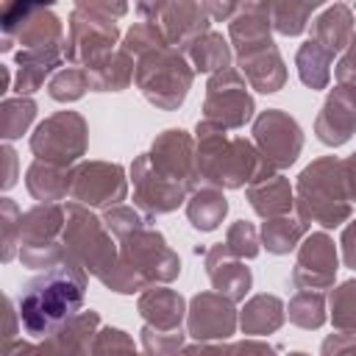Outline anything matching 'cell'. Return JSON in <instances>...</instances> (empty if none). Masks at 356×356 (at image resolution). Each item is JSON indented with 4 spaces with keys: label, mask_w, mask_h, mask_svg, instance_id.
Wrapping results in <instances>:
<instances>
[{
    "label": "cell",
    "mask_w": 356,
    "mask_h": 356,
    "mask_svg": "<svg viewBox=\"0 0 356 356\" xmlns=\"http://www.w3.org/2000/svg\"><path fill=\"white\" fill-rule=\"evenodd\" d=\"M64 211L67 222L61 231V242L92 278H97L106 289L117 295H134L147 286L145 278L125 264L117 236L106 228L103 217H97L95 209L72 200L64 206Z\"/></svg>",
    "instance_id": "6da1fadb"
},
{
    "label": "cell",
    "mask_w": 356,
    "mask_h": 356,
    "mask_svg": "<svg viewBox=\"0 0 356 356\" xmlns=\"http://www.w3.org/2000/svg\"><path fill=\"white\" fill-rule=\"evenodd\" d=\"M86 281L89 273L72 253L61 264L42 270V275L31 278L17 303L25 334L33 339H44L58 331L70 317H75L83 306Z\"/></svg>",
    "instance_id": "7a4b0ae2"
},
{
    "label": "cell",
    "mask_w": 356,
    "mask_h": 356,
    "mask_svg": "<svg viewBox=\"0 0 356 356\" xmlns=\"http://www.w3.org/2000/svg\"><path fill=\"white\" fill-rule=\"evenodd\" d=\"M197 172L200 184L217 189H242L253 181H261L278 172L259 147L245 136H228V128L214 120H197Z\"/></svg>",
    "instance_id": "3957f363"
},
{
    "label": "cell",
    "mask_w": 356,
    "mask_h": 356,
    "mask_svg": "<svg viewBox=\"0 0 356 356\" xmlns=\"http://www.w3.org/2000/svg\"><path fill=\"white\" fill-rule=\"evenodd\" d=\"M350 195L345 184V167L337 156H320L295 184V211L303 222H317L323 228H337L350 220Z\"/></svg>",
    "instance_id": "277c9868"
},
{
    "label": "cell",
    "mask_w": 356,
    "mask_h": 356,
    "mask_svg": "<svg viewBox=\"0 0 356 356\" xmlns=\"http://www.w3.org/2000/svg\"><path fill=\"white\" fill-rule=\"evenodd\" d=\"M134 81L150 106L161 111H175L178 106H184L192 89L195 67L184 50L167 44L161 50H153L136 58Z\"/></svg>",
    "instance_id": "5b68a950"
},
{
    "label": "cell",
    "mask_w": 356,
    "mask_h": 356,
    "mask_svg": "<svg viewBox=\"0 0 356 356\" xmlns=\"http://www.w3.org/2000/svg\"><path fill=\"white\" fill-rule=\"evenodd\" d=\"M89 147V125L78 111H56L44 117L31 134V153L44 161H56L72 167L86 156Z\"/></svg>",
    "instance_id": "8992f818"
},
{
    "label": "cell",
    "mask_w": 356,
    "mask_h": 356,
    "mask_svg": "<svg viewBox=\"0 0 356 356\" xmlns=\"http://www.w3.org/2000/svg\"><path fill=\"white\" fill-rule=\"evenodd\" d=\"M120 253L125 264L145 278V284H170L181 275V256L167 245L164 234L142 225L120 239Z\"/></svg>",
    "instance_id": "52a82bcc"
},
{
    "label": "cell",
    "mask_w": 356,
    "mask_h": 356,
    "mask_svg": "<svg viewBox=\"0 0 356 356\" xmlns=\"http://www.w3.org/2000/svg\"><path fill=\"white\" fill-rule=\"evenodd\" d=\"M248 81L239 70L225 67L220 72H211L206 81V97H203V117L225 125L228 131L245 128V122L253 120L256 103L248 92Z\"/></svg>",
    "instance_id": "ba28073f"
},
{
    "label": "cell",
    "mask_w": 356,
    "mask_h": 356,
    "mask_svg": "<svg viewBox=\"0 0 356 356\" xmlns=\"http://www.w3.org/2000/svg\"><path fill=\"white\" fill-rule=\"evenodd\" d=\"M120 42V28L117 19L86 11V8H72L70 22H67V42H64V58L75 67H89L117 50L114 44Z\"/></svg>",
    "instance_id": "9c48e42d"
},
{
    "label": "cell",
    "mask_w": 356,
    "mask_h": 356,
    "mask_svg": "<svg viewBox=\"0 0 356 356\" xmlns=\"http://www.w3.org/2000/svg\"><path fill=\"white\" fill-rule=\"evenodd\" d=\"M70 197L103 211L128 197V175L117 161H81L72 170Z\"/></svg>",
    "instance_id": "30bf717a"
},
{
    "label": "cell",
    "mask_w": 356,
    "mask_h": 356,
    "mask_svg": "<svg viewBox=\"0 0 356 356\" xmlns=\"http://www.w3.org/2000/svg\"><path fill=\"white\" fill-rule=\"evenodd\" d=\"M253 145L275 167H292L303 150V131L295 117L281 108H267L253 120Z\"/></svg>",
    "instance_id": "8fae6325"
},
{
    "label": "cell",
    "mask_w": 356,
    "mask_h": 356,
    "mask_svg": "<svg viewBox=\"0 0 356 356\" xmlns=\"http://www.w3.org/2000/svg\"><path fill=\"white\" fill-rule=\"evenodd\" d=\"M131 181H134V206H139L145 214H170L189 197V186L181 181H172L161 175L147 153H139L131 164Z\"/></svg>",
    "instance_id": "7c38bea8"
},
{
    "label": "cell",
    "mask_w": 356,
    "mask_h": 356,
    "mask_svg": "<svg viewBox=\"0 0 356 356\" xmlns=\"http://www.w3.org/2000/svg\"><path fill=\"white\" fill-rule=\"evenodd\" d=\"M339 253L334 239L325 231H312L298 245V261L292 267V286L295 289H331L337 281Z\"/></svg>",
    "instance_id": "4fadbf2b"
},
{
    "label": "cell",
    "mask_w": 356,
    "mask_h": 356,
    "mask_svg": "<svg viewBox=\"0 0 356 356\" xmlns=\"http://www.w3.org/2000/svg\"><path fill=\"white\" fill-rule=\"evenodd\" d=\"M153 167L172 178V181H181L186 184L189 189H197L200 186V172H197V142L192 134L181 131V128H167L161 131L150 150H147Z\"/></svg>",
    "instance_id": "5bb4252c"
},
{
    "label": "cell",
    "mask_w": 356,
    "mask_h": 356,
    "mask_svg": "<svg viewBox=\"0 0 356 356\" xmlns=\"http://www.w3.org/2000/svg\"><path fill=\"white\" fill-rule=\"evenodd\" d=\"M239 328V312L222 292H197L186 309V334L197 342L228 339Z\"/></svg>",
    "instance_id": "9a60e30c"
},
{
    "label": "cell",
    "mask_w": 356,
    "mask_h": 356,
    "mask_svg": "<svg viewBox=\"0 0 356 356\" xmlns=\"http://www.w3.org/2000/svg\"><path fill=\"white\" fill-rule=\"evenodd\" d=\"M314 134L323 145L339 147L356 134V89L337 83L325 100L323 108L314 120Z\"/></svg>",
    "instance_id": "2e32d148"
},
{
    "label": "cell",
    "mask_w": 356,
    "mask_h": 356,
    "mask_svg": "<svg viewBox=\"0 0 356 356\" xmlns=\"http://www.w3.org/2000/svg\"><path fill=\"white\" fill-rule=\"evenodd\" d=\"M195 253H203V264H206V275L211 281V289L222 292L234 303L245 300V295L253 286V273L245 264V259L234 256L225 242H217V245L203 248V250L197 248Z\"/></svg>",
    "instance_id": "e0dca14e"
},
{
    "label": "cell",
    "mask_w": 356,
    "mask_h": 356,
    "mask_svg": "<svg viewBox=\"0 0 356 356\" xmlns=\"http://www.w3.org/2000/svg\"><path fill=\"white\" fill-rule=\"evenodd\" d=\"M236 64H239V72L245 75V81L250 83V89H256L261 95H275L286 83V64H284L275 42H267V44L239 53Z\"/></svg>",
    "instance_id": "ac0fdd59"
},
{
    "label": "cell",
    "mask_w": 356,
    "mask_h": 356,
    "mask_svg": "<svg viewBox=\"0 0 356 356\" xmlns=\"http://www.w3.org/2000/svg\"><path fill=\"white\" fill-rule=\"evenodd\" d=\"M97 328H100V314L95 309H81L58 331H53L50 337H44L36 345V353H61V356L92 353Z\"/></svg>",
    "instance_id": "d6986e66"
},
{
    "label": "cell",
    "mask_w": 356,
    "mask_h": 356,
    "mask_svg": "<svg viewBox=\"0 0 356 356\" xmlns=\"http://www.w3.org/2000/svg\"><path fill=\"white\" fill-rule=\"evenodd\" d=\"M209 22L211 17L200 0H170L159 19L167 42L178 50H186L200 33H206Z\"/></svg>",
    "instance_id": "ffe728a7"
},
{
    "label": "cell",
    "mask_w": 356,
    "mask_h": 356,
    "mask_svg": "<svg viewBox=\"0 0 356 356\" xmlns=\"http://www.w3.org/2000/svg\"><path fill=\"white\" fill-rule=\"evenodd\" d=\"M186 309L189 303L184 300L181 292L164 286V284H150L142 289L139 300H136V312L139 317L153 325V328H161V331H175L184 325L186 320Z\"/></svg>",
    "instance_id": "44dd1931"
},
{
    "label": "cell",
    "mask_w": 356,
    "mask_h": 356,
    "mask_svg": "<svg viewBox=\"0 0 356 356\" xmlns=\"http://www.w3.org/2000/svg\"><path fill=\"white\" fill-rule=\"evenodd\" d=\"M270 33H273V22H270V14L261 6V0H253V3L242 6L231 17V22H228V36H231L234 56H239L245 50H253L259 44L273 42Z\"/></svg>",
    "instance_id": "7402d4cb"
},
{
    "label": "cell",
    "mask_w": 356,
    "mask_h": 356,
    "mask_svg": "<svg viewBox=\"0 0 356 356\" xmlns=\"http://www.w3.org/2000/svg\"><path fill=\"white\" fill-rule=\"evenodd\" d=\"M3 33H11L22 47H64V25L50 8H33L22 14Z\"/></svg>",
    "instance_id": "603a6c76"
},
{
    "label": "cell",
    "mask_w": 356,
    "mask_h": 356,
    "mask_svg": "<svg viewBox=\"0 0 356 356\" xmlns=\"http://www.w3.org/2000/svg\"><path fill=\"white\" fill-rule=\"evenodd\" d=\"M245 197L250 203V209L267 220V217H281V214H289L295 209V189L289 184L286 175L281 172H273L261 181H253L245 186Z\"/></svg>",
    "instance_id": "cb8c5ba5"
},
{
    "label": "cell",
    "mask_w": 356,
    "mask_h": 356,
    "mask_svg": "<svg viewBox=\"0 0 356 356\" xmlns=\"http://www.w3.org/2000/svg\"><path fill=\"white\" fill-rule=\"evenodd\" d=\"M353 31H356V17H353L348 3H334L309 22V39L320 42L331 53L348 50Z\"/></svg>",
    "instance_id": "d4e9b609"
},
{
    "label": "cell",
    "mask_w": 356,
    "mask_h": 356,
    "mask_svg": "<svg viewBox=\"0 0 356 356\" xmlns=\"http://www.w3.org/2000/svg\"><path fill=\"white\" fill-rule=\"evenodd\" d=\"M64 47H19L17 53V95H33L42 89L44 78L61 64Z\"/></svg>",
    "instance_id": "484cf974"
},
{
    "label": "cell",
    "mask_w": 356,
    "mask_h": 356,
    "mask_svg": "<svg viewBox=\"0 0 356 356\" xmlns=\"http://www.w3.org/2000/svg\"><path fill=\"white\" fill-rule=\"evenodd\" d=\"M72 170L75 167H64V164H56V161L36 159L25 170V189L31 192L33 200L58 203L72 192Z\"/></svg>",
    "instance_id": "4316f807"
},
{
    "label": "cell",
    "mask_w": 356,
    "mask_h": 356,
    "mask_svg": "<svg viewBox=\"0 0 356 356\" xmlns=\"http://www.w3.org/2000/svg\"><path fill=\"white\" fill-rule=\"evenodd\" d=\"M67 222V211L61 203H36L19 214V245L53 242L61 236Z\"/></svg>",
    "instance_id": "83f0119b"
},
{
    "label": "cell",
    "mask_w": 356,
    "mask_h": 356,
    "mask_svg": "<svg viewBox=\"0 0 356 356\" xmlns=\"http://www.w3.org/2000/svg\"><path fill=\"white\" fill-rule=\"evenodd\" d=\"M286 320V306L275 295H253L239 309V331L248 337H267L275 334Z\"/></svg>",
    "instance_id": "f1b7e54d"
},
{
    "label": "cell",
    "mask_w": 356,
    "mask_h": 356,
    "mask_svg": "<svg viewBox=\"0 0 356 356\" xmlns=\"http://www.w3.org/2000/svg\"><path fill=\"white\" fill-rule=\"evenodd\" d=\"M86 72H89L92 92H122L131 86V81L136 75V64L125 47H117L108 56H103L100 61L89 64Z\"/></svg>",
    "instance_id": "f546056e"
},
{
    "label": "cell",
    "mask_w": 356,
    "mask_h": 356,
    "mask_svg": "<svg viewBox=\"0 0 356 356\" xmlns=\"http://www.w3.org/2000/svg\"><path fill=\"white\" fill-rule=\"evenodd\" d=\"M225 214H228V200H225L222 189L200 184L197 189L189 192V197H186V220L192 222L195 231H200V234L217 231L222 225Z\"/></svg>",
    "instance_id": "4dcf8cb0"
},
{
    "label": "cell",
    "mask_w": 356,
    "mask_h": 356,
    "mask_svg": "<svg viewBox=\"0 0 356 356\" xmlns=\"http://www.w3.org/2000/svg\"><path fill=\"white\" fill-rule=\"evenodd\" d=\"M270 14L273 31L281 36H300L309 28L312 11L325 6V0H261Z\"/></svg>",
    "instance_id": "1f68e13d"
},
{
    "label": "cell",
    "mask_w": 356,
    "mask_h": 356,
    "mask_svg": "<svg viewBox=\"0 0 356 356\" xmlns=\"http://www.w3.org/2000/svg\"><path fill=\"white\" fill-rule=\"evenodd\" d=\"M184 53L192 61L195 72H209V75L231 67V61H234V47L228 44V39L222 33H217L211 28L206 33H200Z\"/></svg>",
    "instance_id": "d6a6232c"
},
{
    "label": "cell",
    "mask_w": 356,
    "mask_h": 356,
    "mask_svg": "<svg viewBox=\"0 0 356 356\" xmlns=\"http://www.w3.org/2000/svg\"><path fill=\"white\" fill-rule=\"evenodd\" d=\"M334 56H337V53H331V50L323 47L320 42L306 39V42L298 47V56H295V67H298L300 83L309 86V89H325L328 81H331Z\"/></svg>",
    "instance_id": "836d02e7"
},
{
    "label": "cell",
    "mask_w": 356,
    "mask_h": 356,
    "mask_svg": "<svg viewBox=\"0 0 356 356\" xmlns=\"http://www.w3.org/2000/svg\"><path fill=\"white\" fill-rule=\"evenodd\" d=\"M306 234H309V222H303L300 217H289V214L267 217L261 225V245L273 256H286L303 242Z\"/></svg>",
    "instance_id": "e575fe53"
},
{
    "label": "cell",
    "mask_w": 356,
    "mask_h": 356,
    "mask_svg": "<svg viewBox=\"0 0 356 356\" xmlns=\"http://www.w3.org/2000/svg\"><path fill=\"white\" fill-rule=\"evenodd\" d=\"M286 317L289 323H295L298 328L314 331L328 320V298L323 289H298L286 306Z\"/></svg>",
    "instance_id": "d590c367"
},
{
    "label": "cell",
    "mask_w": 356,
    "mask_h": 356,
    "mask_svg": "<svg viewBox=\"0 0 356 356\" xmlns=\"http://www.w3.org/2000/svg\"><path fill=\"white\" fill-rule=\"evenodd\" d=\"M33 120H36V100L31 95L6 97L0 106V136L6 142H14L31 128Z\"/></svg>",
    "instance_id": "8d00e7d4"
},
{
    "label": "cell",
    "mask_w": 356,
    "mask_h": 356,
    "mask_svg": "<svg viewBox=\"0 0 356 356\" xmlns=\"http://www.w3.org/2000/svg\"><path fill=\"white\" fill-rule=\"evenodd\" d=\"M89 89V72L86 67H64L58 72H53V78L47 81V95L56 103H75L86 95Z\"/></svg>",
    "instance_id": "74e56055"
},
{
    "label": "cell",
    "mask_w": 356,
    "mask_h": 356,
    "mask_svg": "<svg viewBox=\"0 0 356 356\" xmlns=\"http://www.w3.org/2000/svg\"><path fill=\"white\" fill-rule=\"evenodd\" d=\"M328 317L337 331L356 334V278L342 281L328 295Z\"/></svg>",
    "instance_id": "f35d334b"
},
{
    "label": "cell",
    "mask_w": 356,
    "mask_h": 356,
    "mask_svg": "<svg viewBox=\"0 0 356 356\" xmlns=\"http://www.w3.org/2000/svg\"><path fill=\"white\" fill-rule=\"evenodd\" d=\"M167 44H170V42H167L161 25L153 22V19L134 22V25L125 31V36H122V47H125L131 56H136V58L145 56V53L161 50V47H167Z\"/></svg>",
    "instance_id": "ab89813d"
},
{
    "label": "cell",
    "mask_w": 356,
    "mask_h": 356,
    "mask_svg": "<svg viewBox=\"0 0 356 356\" xmlns=\"http://www.w3.org/2000/svg\"><path fill=\"white\" fill-rule=\"evenodd\" d=\"M64 259H70V250L58 239L39 242V245H19V261L22 267H31V270H50Z\"/></svg>",
    "instance_id": "60d3db41"
},
{
    "label": "cell",
    "mask_w": 356,
    "mask_h": 356,
    "mask_svg": "<svg viewBox=\"0 0 356 356\" xmlns=\"http://www.w3.org/2000/svg\"><path fill=\"white\" fill-rule=\"evenodd\" d=\"M100 217H103L106 228L117 236V242H120L122 236H128L131 231H136V228H142V225L150 222V214H142L139 206H125V203H117V206L103 209Z\"/></svg>",
    "instance_id": "b9f144b4"
},
{
    "label": "cell",
    "mask_w": 356,
    "mask_h": 356,
    "mask_svg": "<svg viewBox=\"0 0 356 356\" xmlns=\"http://www.w3.org/2000/svg\"><path fill=\"white\" fill-rule=\"evenodd\" d=\"M225 245H228V250H231L234 256H239V259H256L259 250H261V234L256 231L253 222L236 220V222H231L228 231H225Z\"/></svg>",
    "instance_id": "7bdbcfd3"
},
{
    "label": "cell",
    "mask_w": 356,
    "mask_h": 356,
    "mask_svg": "<svg viewBox=\"0 0 356 356\" xmlns=\"http://www.w3.org/2000/svg\"><path fill=\"white\" fill-rule=\"evenodd\" d=\"M19 206L11 197L0 200V234H3V253L0 259L8 264L14 256H19Z\"/></svg>",
    "instance_id": "ee69618b"
},
{
    "label": "cell",
    "mask_w": 356,
    "mask_h": 356,
    "mask_svg": "<svg viewBox=\"0 0 356 356\" xmlns=\"http://www.w3.org/2000/svg\"><path fill=\"white\" fill-rule=\"evenodd\" d=\"M184 331L175 328V331H161V328H153L145 323L142 328V350L145 353H156V356H170V353H178L184 350Z\"/></svg>",
    "instance_id": "f6af8a7d"
},
{
    "label": "cell",
    "mask_w": 356,
    "mask_h": 356,
    "mask_svg": "<svg viewBox=\"0 0 356 356\" xmlns=\"http://www.w3.org/2000/svg\"><path fill=\"white\" fill-rule=\"evenodd\" d=\"M136 350V342L122 331V328H97V337H95V345H92V353L95 356H106V353H134Z\"/></svg>",
    "instance_id": "bcb514c9"
},
{
    "label": "cell",
    "mask_w": 356,
    "mask_h": 356,
    "mask_svg": "<svg viewBox=\"0 0 356 356\" xmlns=\"http://www.w3.org/2000/svg\"><path fill=\"white\" fill-rule=\"evenodd\" d=\"M75 8H86V11L120 19L128 14V0H75Z\"/></svg>",
    "instance_id": "7dc6e473"
},
{
    "label": "cell",
    "mask_w": 356,
    "mask_h": 356,
    "mask_svg": "<svg viewBox=\"0 0 356 356\" xmlns=\"http://www.w3.org/2000/svg\"><path fill=\"white\" fill-rule=\"evenodd\" d=\"M203 3V8L209 11V17L214 19V22H231V17L242 8V6H248V3H253V0H200Z\"/></svg>",
    "instance_id": "c3c4849f"
},
{
    "label": "cell",
    "mask_w": 356,
    "mask_h": 356,
    "mask_svg": "<svg viewBox=\"0 0 356 356\" xmlns=\"http://www.w3.org/2000/svg\"><path fill=\"white\" fill-rule=\"evenodd\" d=\"M325 356H339V353H356V334L353 331H339V334H328L323 339L320 348Z\"/></svg>",
    "instance_id": "681fc988"
},
{
    "label": "cell",
    "mask_w": 356,
    "mask_h": 356,
    "mask_svg": "<svg viewBox=\"0 0 356 356\" xmlns=\"http://www.w3.org/2000/svg\"><path fill=\"white\" fill-rule=\"evenodd\" d=\"M17 325H22L19 312H14V303H11V298L6 295V298H3V328H0V345H3V342L17 339Z\"/></svg>",
    "instance_id": "f907efd6"
},
{
    "label": "cell",
    "mask_w": 356,
    "mask_h": 356,
    "mask_svg": "<svg viewBox=\"0 0 356 356\" xmlns=\"http://www.w3.org/2000/svg\"><path fill=\"white\" fill-rule=\"evenodd\" d=\"M334 72H337V83H345V86H353L356 89V53L350 47L342 50Z\"/></svg>",
    "instance_id": "816d5d0a"
},
{
    "label": "cell",
    "mask_w": 356,
    "mask_h": 356,
    "mask_svg": "<svg viewBox=\"0 0 356 356\" xmlns=\"http://www.w3.org/2000/svg\"><path fill=\"white\" fill-rule=\"evenodd\" d=\"M339 248H342V261H345V267L356 270V217L348 220V225L342 228Z\"/></svg>",
    "instance_id": "f5cc1de1"
},
{
    "label": "cell",
    "mask_w": 356,
    "mask_h": 356,
    "mask_svg": "<svg viewBox=\"0 0 356 356\" xmlns=\"http://www.w3.org/2000/svg\"><path fill=\"white\" fill-rule=\"evenodd\" d=\"M0 159H3V189L8 192L17 184V150L6 142L0 147Z\"/></svg>",
    "instance_id": "db71d44e"
},
{
    "label": "cell",
    "mask_w": 356,
    "mask_h": 356,
    "mask_svg": "<svg viewBox=\"0 0 356 356\" xmlns=\"http://www.w3.org/2000/svg\"><path fill=\"white\" fill-rule=\"evenodd\" d=\"M167 3H170V0H134V8H136V14H139L142 19L159 22L161 14H164V8H167Z\"/></svg>",
    "instance_id": "11a10c76"
},
{
    "label": "cell",
    "mask_w": 356,
    "mask_h": 356,
    "mask_svg": "<svg viewBox=\"0 0 356 356\" xmlns=\"http://www.w3.org/2000/svg\"><path fill=\"white\" fill-rule=\"evenodd\" d=\"M342 167H345L348 195H350V200H356V153H350L348 159H342Z\"/></svg>",
    "instance_id": "9f6ffc18"
},
{
    "label": "cell",
    "mask_w": 356,
    "mask_h": 356,
    "mask_svg": "<svg viewBox=\"0 0 356 356\" xmlns=\"http://www.w3.org/2000/svg\"><path fill=\"white\" fill-rule=\"evenodd\" d=\"M8 83H11V70L3 67V86H0V92H8Z\"/></svg>",
    "instance_id": "6f0895ef"
},
{
    "label": "cell",
    "mask_w": 356,
    "mask_h": 356,
    "mask_svg": "<svg viewBox=\"0 0 356 356\" xmlns=\"http://www.w3.org/2000/svg\"><path fill=\"white\" fill-rule=\"evenodd\" d=\"M348 47H350V50L356 53V31H353V39H350V44H348Z\"/></svg>",
    "instance_id": "680465c9"
}]
</instances>
